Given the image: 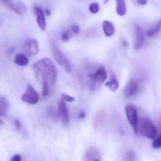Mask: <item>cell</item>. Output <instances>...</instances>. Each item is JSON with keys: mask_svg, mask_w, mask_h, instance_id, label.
Here are the masks:
<instances>
[{"mask_svg": "<svg viewBox=\"0 0 161 161\" xmlns=\"http://www.w3.org/2000/svg\"><path fill=\"white\" fill-rule=\"evenodd\" d=\"M145 36L143 30L138 25L135 27V41L134 48L136 50L140 49L144 45Z\"/></svg>", "mask_w": 161, "mask_h": 161, "instance_id": "30bf717a", "label": "cell"}, {"mask_svg": "<svg viewBox=\"0 0 161 161\" xmlns=\"http://www.w3.org/2000/svg\"><path fill=\"white\" fill-rule=\"evenodd\" d=\"M125 111L129 122L132 126L135 132H137L138 121L137 111L135 107L132 104H128L125 106Z\"/></svg>", "mask_w": 161, "mask_h": 161, "instance_id": "5b68a950", "label": "cell"}, {"mask_svg": "<svg viewBox=\"0 0 161 161\" xmlns=\"http://www.w3.org/2000/svg\"><path fill=\"white\" fill-rule=\"evenodd\" d=\"M23 48L26 53L30 56L36 55L39 53V45L35 39H29L26 41Z\"/></svg>", "mask_w": 161, "mask_h": 161, "instance_id": "ba28073f", "label": "cell"}, {"mask_svg": "<svg viewBox=\"0 0 161 161\" xmlns=\"http://www.w3.org/2000/svg\"><path fill=\"white\" fill-rule=\"evenodd\" d=\"M21 160V157L19 154H16L14 155L11 159V161H20Z\"/></svg>", "mask_w": 161, "mask_h": 161, "instance_id": "f1b7e54d", "label": "cell"}, {"mask_svg": "<svg viewBox=\"0 0 161 161\" xmlns=\"http://www.w3.org/2000/svg\"><path fill=\"white\" fill-rule=\"evenodd\" d=\"M14 124L16 129L18 130H20L21 129V124L20 121L18 119H15L14 120Z\"/></svg>", "mask_w": 161, "mask_h": 161, "instance_id": "83f0119b", "label": "cell"}, {"mask_svg": "<svg viewBox=\"0 0 161 161\" xmlns=\"http://www.w3.org/2000/svg\"><path fill=\"white\" fill-rule=\"evenodd\" d=\"M107 76L106 70L104 68L101 67L99 68L94 74H91L89 76V79L95 83L101 84L105 81Z\"/></svg>", "mask_w": 161, "mask_h": 161, "instance_id": "9c48e42d", "label": "cell"}, {"mask_svg": "<svg viewBox=\"0 0 161 161\" xmlns=\"http://www.w3.org/2000/svg\"><path fill=\"white\" fill-rule=\"evenodd\" d=\"M61 37L62 40L64 42H67L69 40L70 38V35L69 33L66 31H64L61 33Z\"/></svg>", "mask_w": 161, "mask_h": 161, "instance_id": "484cf974", "label": "cell"}, {"mask_svg": "<svg viewBox=\"0 0 161 161\" xmlns=\"http://www.w3.org/2000/svg\"><path fill=\"white\" fill-rule=\"evenodd\" d=\"M84 158L86 161H100V153L97 148L90 147L86 151Z\"/></svg>", "mask_w": 161, "mask_h": 161, "instance_id": "7c38bea8", "label": "cell"}, {"mask_svg": "<svg viewBox=\"0 0 161 161\" xmlns=\"http://www.w3.org/2000/svg\"><path fill=\"white\" fill-rule=\"evenodd\" d=\"M71 31L73 34L77 35L80 32V28L79 25L77 24H74L71 26Z\"/></svg>", "mask_w": 161, "mask_h": 161, "instance_id": "4316f807", "label": "cell"}, {"mask_svg": "<svg viewBox=\"0 0 161 161\" xmlns=\"http://www.w3.org/2000/svg\"><path fill=\"white\" fill-rule=\"evenodd\" d=\"M49 83L45 81L42 82V94L45 97L47 96L49 91Z\"/></svg>", "mask_w": 161, "mask_h": 161, "instance_id": "7402d4cb", "label": "cell"}, {"mask_svg": "<svg viewBox=\"0 0 161 161\" xmlns=\"http://www.w3.org/2000/svg\"><path fill=\"white\" fill-rule=\"evenodd\" d=\"M36 77L38 80L43 82L47 81L53 85L57 78V70L51 60L45 58L36 62L33 65Z\"/></svg>", "mask_w": 161, "mask_h": 161, "instance_id": "6da1fadb", "label": "cell"}, {"mask_svg": "<svg viewBox=\"0 0 161 161\" xmlns=\"http://www.w3.org/2000/svg\"><path fill=\"white\" fill-rule=\"evenodd\" d=\"M58 115L64 125L66 126L69 124L70 121L69 112L65 101L63 99L60 100L58 104Z\"/></svg>", "mask_w": 161, "mask_h": 161, "instance_id": "8992f818", "label": "cell"}, {"mask_svg": "<svg viewBox=\"0 0 161 161\" xmlns=\"http://www.w3.org/2000/svg\"><path fill=\"white\" fill-rule=\"evenodd\" d=\"M21 99L22 101L29 104H36L39 101V95L34 87L29 84L26 91L21 96Z\"/></svg>", "mask_w": 161, "mask_h": 161, "instance_id": "277c9868", "label": "cell"}, {"mask_svg": "<svg viewBox=\"0 0 161 161\" xmlns=\"http://www.w3.org/2000/svg\"><path fill=\"white\" fill-rule=\"evenodd\" d=\"M152 147L153 148H161V134L159 137L155 139L153 142Z\"/></svg>", "mask_w": 161, "mask_h": 161, "instance_id": "cb8c5ba5", "label": "cell"}, {"mask_svg": "<svg viewBox=\"0 0 161 161\" xmlns=\"http://www.w3.org/2000/svg\"><path fill=\"white\" fill-rule=\"evenodd\" d=\"M100 7L97 3H91L89 6V10L92 14H97L99 11Z\"/></svg>", "mask_w": 161, "mask_h": 161, "instance_id": "44dd1931", "label": "cell"}, {"mask_svg": "<svg viewBox=\"0 0 161 161\" xmlns=\"http://www.w3.org/2000/svg\"><path fill=\"white\" fill-rule=\"evenodd\" d=\"M147 0H137V3L141 5H146Z\"/></svg>", "mask_w": 161, "mask_h": 161, "instance_id": "1f68e13d", "label": "cell"}, {"mask_svg": "<svg viewBox=\"0 0 161 161\" xmlns=\"http://www.w3.org/2000/svg\"><path fill=\"white\" fill-rule=\"evenodd\" d=\"M161 30V19L153 27L149 29L146 33V35L147 37H152L156 35Z\"/></svg>", "mask_w": 161, "mask_h": 161, "instance_id": "2e32d148", "label": "cell"}, {"mask_svg": "<svg viewBox=\"0 0 161 161\" xmlns=\"http://www.w3.org/2000/svg\"><path fill=\"white\" fill-rule=\"evenodd\" d=\"M139 89V85L138 82L135 80H130L123 89V95L127 98H130L136 95Z\"/></svg>", "mask_w": 161, "mask_h": 161, "instance_id": "52a82bcc", "label": "cell"}, {"mask_svg": "<svg viewBox=\"0 0 161 161\" xmlns=\"http://www.w3.org/2000/svg\"><path fill=\"white\" fill-rule=\"evenodd\" d=\"M27 8L25 4L21 1H18L15 3V13L19 15H23L26 14Z\"/></svg>", "mask_w": 161, "mask_h": 161, "instance_id": "ac0fdd59", "label": "cell"}, {"mask_svg": "<svg viewBox=\"0 0 161 161\" xmlns=\"http://www.w3.org/2000/svg\"><path fill=\"white\" fill-rule=\"evenodd\" d=\"M44 13H45V15L47 16H50L52 14L51 11L48 8H46V9H45Z\"/></svg>", "mask_w": 161, "mask_h": 161, "instance_id": "4dcf8cb0", "label": "cell"}, {"mask_svg": "<svg viewBox=\"0 0 161 161\" xmlns=\"http://www.w3.org/2000/svg\"><path fill=\"white\" fill-rule=\"evenodd\" d=\"M105 86L108 87L110 90L112 91H115L119 88V85L118 82L117 80L115 78H113L111 79L110 81L107 82L105 84Z\"/></svg>", "mask_w": 161, "mask_h": 161, "instance_id": "d6986e66", "label": "cell"}, {"mask_svg": "<svg viewBox=\"0 0 161 161\" xmlns=\"http://www.w3.org/2000/svg\"><path fill=\"white\" fill-rule=\"evenodd\" d=\"M86 116L85 112L84 111H81L80 112L79 114V116H78V119H84Z\"/></svg>", "mask_w": 161, "mask_h": 161, "instance_id": "f546056e", "label": "cell"}, {"mask_svg": "<svg viewBox=\"0 0 161 161\" xmlns=\"http://www.w3.org/2000/svg\"><path fill=\"white\" fill-rule=\"evenodd\" d=\"M47 114L52 118L56 119L58 118V115L56 110L53 107H50L47 110Z\"/></svg>", "mask_w": 161, "mask_h": 161, "instance_id": "603a6c76", "label": "cell"}, {"mask_svg": "<svg viewBox=\"0 0 161 161\" xmlns=\"http://www.w3.org/2000/svg\"><path fill=\"white\" fill-rule=\"evenodd\" d=\"M109 1V0H103V3H104V4H106Z\"/></svg>", "mask_w": 161, "mask_h": 161, "instance_id": "836d02e7", "label": "cell"}, {"mask_svg": "<svg viewBox=\"0 0 161 161\" xmlns=\"http://www.w3.org/2000/svg\"><path fill=\"white\" fill-rule=\"evenodd\" d=\"M35 13L36 17V21L41 31H45L47 27L45 14L39 7H35Z\"/></svg>", "mask_w": 161, "mask_h": 161, "instance_id": "8fae6325", "label": "cell"}, {"mask_svg": "<svg viewBox=\"0 0 161 161\" xmlns=\"http://www.w3.org/2000/svg\"><path fill=\"white\" fill-rule=\"evenodd\" d=\"M53 54L56 62L59 64L64 67L66 72H70L71 71V66L70 62L65 55L62 53L59 48L55 45H53Z\"/></svg>", "mask_w": 161, "mask_h": 161, "instance_id": "3957f363", "label": "cell"}, {"mask_svg": "<svg viewBox=\"0 0 161 161\" xmlns=\"http://www.w3.org/2000/svg\"><path fill=\"white\" fill-rule=\"evenodd\" d=\"M61 97H62V99L64 100L65 101L73 102L75 100V98L74 97L69 96V95H66L65 94H62Z\"/></svg>", "mask_w": 161, "mask_h": 161, "instance_id": "d4e9b609", "label": "cell"}, {"mask_svg": "<svg viewBox=\"0 0 161 161\" xmlns=\"http://www.w3.org/2000/svg\"><path fill=\"white\" fill-rule=\"evenodd\" d=\"M103 29L106 36L109 37L114 34L115 30L114 24L108 20H105L103 23Z\"/></svg>", "mask_w": 161, "mask_h": 161, "instance_id": "4fadbf2b", "label": "cell"}, {"mask_svg": "<svg viewBox=\"0 0 161 161\" xmlns=\"http://www.w3.org/2000/svg\"><path fill=\"white\" fill-rule=\"evenodd\" d=\"M116 13L118 15L123 16L126 13V6L125 0H116Z\"/></svg>", "mask_w": 161, "mask_h": 161, "instance_id": "e0dca14e", "label": "cell"}, {"mask_svg": "<svg viewBox=\"0 0 161 161\" xmlns=\"http://www.w3.org/2000/svg\"><path fill=\"white\" fill-rule=\"evenodd\" d=\"M122 45L123 47H128V43H127V41H125V40H123V41L122 42Z\"/></svg>", "mask_w": 161, "mask_h": 161, "instance_id": "d6a6232c", "label": "cell"}, {"mask_svg": "<svg viewBox=\"0 0 161 161\" xmlns=\"http://www.w3.org/2000/svg\"><path fill=\"white\" fill-rule=\"evenodd\" d=\"M2 4L4 5L5 7L11 10V11H15V4L14 3L13 0H1Z\"/></svg>", "mask_w": 161, "mask_h": 161, "instance_id": "ffe728a7", "label": "cell"}, {"mask_svg": "<svg viewBox=\"0 0 161 161\" xmlns=\"http://www.w3.org/2000/svg\"><path fill=\"white\" fill-rule=\"evenodd\" d=\"M8 109V103L4 96L0 97V116L2 117L7 114Z\"/></svg>", "mask_w": 161, "mask_h": 161, "instance_id": "9a60e30c", "label": "cell"}, {"mask_svg": "<svg viewBox=\"0 0 161 161\" xmlns=\"http://www.w3.org/2000/svg\"><path fill=\"white\" fill-rule=\"evenodd\" d=\"M15 64L19 66L24 67L28 65L29 60L28 57L22 53H18L16 55L14 59Z\"/></svg>", "mask_w": 161, "mask_h": 161, "instance_id": "5bb4252c", "label": "cell"}, {"mask_svg": "<svg viewBox=\"0 0 161 161\" xmlns=\"http://www.w3.org/2000/svg\"><path fill=\"white\" fill-rule=\"evenodd\" d=\"M137 132L150 139L154 138L157 133L155 125L151 120L146 118H142L138 122Z\"/></svg>", "mask_w": 161, "mask_h": 161, "instance_id": "7a4b0ae2", "label": "cell"}]
</instances>
